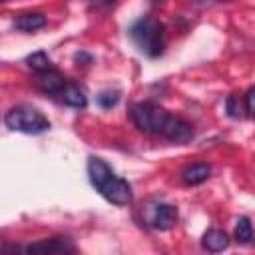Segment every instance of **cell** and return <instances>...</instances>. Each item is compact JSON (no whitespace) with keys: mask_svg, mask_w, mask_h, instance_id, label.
<instances>
[{"mask_svg":"<svg viewBox=\"0 0 255 255\" xmlns=\"http://www.w3.org/2000/svg\"><path fill=\"white\" fill-rule=\"evenodd\" d=\"M129 36L139 52L149 58H155L163 52V24L153 16H143L135 20L129 28Z\"/></svg>","mask_w":255,"mask_h":255,"instance_id":"obj_1","label":"cell"},{"mask_svg":"<svg viewBox=\"0 0 255 255\" xmlns=\"http://www.w3.org/2000/svg\"><path fill=\"white\" fill-rule=\"evenodd\" d=\"M4 124L6 128H10L12 131H22V133H30V135H36V133H42L50 128V122L48 118L30 108V106H14L6 112L4 116Z\"/></svg>","mask_w":255,"mask_h":255,"instance_id":"obj_2","label":"cell"},{"mask_svg":"<svg viewBox=\"0 0 255 255\" xmlns=\"http://www.w3.org/2000/svg\"><path fill=\"white\" fill-rule=\"evenodd\" d=\"M129 116H131V122L135 124V128L143 133H153V135H161V129L169 118V114L153 104V102H137L131 106L129 110Z\"/></svg>","mask_w":255,"mask_h":255,"instance_id":"obj_3","label":"cell"},{"mask_svg":"<svg viewBox=\"0 0 255 255\" xmlns=\"http://www.w3.org/2000/svg\"><path fill=\"white\" fill-rule=\"evenodd\" d=\"M98 191H100L110 203H114V205H128V203L133 199L131 185H129L126 179L118 177L116 173H114Z\"/></svg>","mask_w":255,"mask_h":255,"instance_id":"obj_4","label":"cell"},{"mask_svg":"<svg viewBox=\"0 0 255 255\" xmlns=\"http://www.w3.org/2000/svg\"><path fill=\"white\" fill-rule=\"evenodd\" d=\"M161 137H165L173 143H187L193 137V126L189 122H185L183 118L169 114L163 129H161Z\"/></svg>","mask_w":255,"mask_h":255,"instance_id":"obj_5","label":"cell"},{"mask_svg":"<svg viewBox=\"0 0 255 255\" xmlns=\"http://www.w3.org/2000/svg\"><path fill=\"white\" fill-rule=\"evenodd\" d=\"M26 253H74V243L70 237H52L38 243H30L24 247Z\"/></svg>","mask_w":255,"mask_h":255,"instance_id":"obj_6","label":"cell"},{"mask_svg":"<svg viewBox=\"0 0 255 255\" xmlns=\"http://www.w3.org/2000/svg\"><path fill=\"white\" fill-rule=\"evenodd\" d=\"M179 215H177V207L169 205V203H161L155 207L153 217H151V225L159 231H169L171 227H175Z\"/></svg>","mask_w":255,"mask_h":255,"instance_id":"obj_7","label":"cell"},{"mask_svg":"<svg viewBox=\"0 0 255 255\" xmlns=\"http://www.w3.org/2000/svg\"><path fill=\"white\" fill-rule=\"evenodd\" d=\"M112 175H114V171L104 159H100V157H90L88 159V177H90V183L96 189H100Z\"/></svg>","mask_w":255,"mask_h":255,"instance_id":"obj_8","label":"cell"},{"mask_svg":"<svg viewBox=\"0 0 255 255\" xmlns=\"http://www.w3.org/2000/svg\"><path fill=\"white\" fill-rule=\"evenodd\" d=\"M58 96H60V100H62L66 106H70V108L82 110V108L88 106V96H86V92H84L80 86H76V84H66L64 90H62Z\"/></svg>","mask_w":255,"mask_h":255,"instance_id":"obj_9","label":"cell"},{"mask_svg":"<svg viewBox=\"0 0 255 255\" xmlns=\"http://www.w3.org/2000/svg\"><path fill=\"white\" fill-rule=\"evenodd\" d=\"M64 86H66V82L62 78V74L56 70H48V72L38 74V88L46 94H60L64 90Z\"/></svg>","mask_w":255,"mask_h":255,"instance_id":"obj_10","label":"cell"},{"mask_svg":"<svg viewBox=\"0 0 255 255\" xmlns=\"http://www.w3.org/2000/svg\"><path fill=\"white\" fill-rule=\"evenodd\" d=\"M201 245L205 251H211V253H219L223 249L229 247V235L223 231V229H209L203 239H201Z\"/></svg>","mask_w":255,"mask_h":255,"instance_id":"obj_11","label":"cell"},{"mask_svg":"<svg viewBox=\"0 0 255 255\" xmlns=\"http://www.w3.org/2000/svg\"><path fill=\"white\" fill-rule=\"evenodd\" d=\"M211 175V167L207 163H193V165H187L181 173V179L183 183L187 185H199L203 183L207 177Z\"/></svg>","mask_w":255,"mask_h":255,"instance_id":"obj_12","label":"cell"},{"mask_svg":"<svg viewBox=\"0 0 255 255\" xmlns=\"http://www.w3.org/2000/svg\"><path fill=\"white\" fill-rule=\"evenodd\" d=\"M14 26L22 32H34L46 26V16L40 12H28V14H20L14 20Z\"/></svg>","mask_w":255,"mask_h":255,"instance_id":"obj_13","label":"cell"},{"mask_svg":"<svg viewBox=\"0 0 255 255\" xmlns=\"http://www.w3.org/2000/svg\"><path fill=\"white\" fill-rule=\"evenodd\" d=\"M26 64L34 70V72H38V74H42V72H48V70H52V62H50V58H48V54L46 52H34V54H30L28 58H26Z\"/></svg>","mask_w":255,"mask_h":255,"instance_id":"obj_14","label":"cell"},{"mask_svg":"<svg viewBox=\"0 0 255 255\" xmlns=\"http://www.w3.org/2000/svg\"><path fill=\"white\" fill-rule=\"evenodd\" d=\"M233 235H235V239H237L239 243H249V241L253 239V225H251V221H249L247 217H239V219L235 221V231H233Z\"/></svg>","mask_w":255,"mask_h":255,"instance_id":"obj_15","label":"cell"},{"mask_svg":"<svg viewBox=\"0 0 255 255\" xmlns=\"http://www.w3.org/2000/svg\"><path fill=\"white\" fill-rule=\"evenodd\" d=\"M225 110H227V114H229V118H241L243 116V104H241V100H239V96L237 94H231L227 100H225Z\"/></svg>","mask_w":255,"mask_h":255,"instance_id":"obj_16","label":"cell"},{"mask_svg":"<svg viewBox=\"0 0 255 255\" xmlns=\"http://www.w3.org/2000/svg\"><path fill=\"white\" fill-rule=\"evenodd\" d=\"M118 102H120V94H118V92H112V90H106V92H102V94L98 96V104H100L104 110L114 108Z\"/></svg>","mask_w":255,"mask_h":255,"instance_id":"obj_17","label":"cell"},{"mask_svg":"<svg viewBox=\"0 0 255 255\" xmlns=\"http://www.w3.org/2000/svg\"><path fill=\"white\" fill-rule=\"evenodd\" d=\"M245 110L249 112L251 118H255V86L245 94Z\"/></svg>","mask_w":255,"mask_h":255,"instance_id":"obj_18","label":"cell"},{"mask_svg":"<svg viewBox=\"0 0 255 255\" xmlns=\"http://www.w3.org/2000/svg\"><path fill=\"white\" fill-rule=\"evenodd\" d=\"M221 2H229V0H221Z\"/></svg>","mask_w":255,"mask_h":255,"instance_id":"obj_19","label":"cell"}]
</instances>
